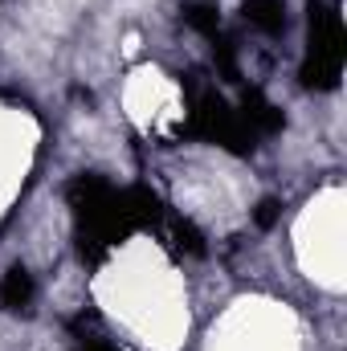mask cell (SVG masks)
<instances>
[{
	"instance_id": "cell-6",
	"label": "cell",
	"mask_w": 347,
	"mask_h": 351,
	"mask_svg": "<svg viewBox=\"0 0 347 351\" xmlns=\"http://www.w3.org/2000/svg\"><path fill=\"white\" fill-rule=\"evenodd\" d=\"M156 229H160V233L168 237V245H172L176 254H188V258H200V254H204V237L196 233V225H188L184 217H172L168 208L160 213Z\"/></svg>"
},
{
	"instance_id": "cell-10",
	"label": "cell",
	"mask_w": 347,
	"mask_h": 351,
	"mask_svg": "<svg viewBox=\"0 0 347 351\" xmlns=\"http://www.w3.org/2000/svg\"><path fill=\"white\" fill-rule=\"evenodd\" d=\"M278 208H282V204H278L274 196H265V200H261V204H258V213H254V221H258L261 229H270V225L278 221Z\"/></svg>"
},
{
	"instance_id": "cell-11",
	"label": "cell",
	"mask_w": 347,
	"mask_h": 351,
	"mask_svg": "<svg viewBox=\"0 0 347 351\" xmlns=\"http://www.w3.org/2000/svg\"><path fill=\"white\" fill-rule=\"evenodd\" d=\"M78 351H119V348H110V343H102V339H86Z\"/></svg>"
},
{
	"instance_id": "cell-2",
	"label": "cell",
	"mask_w": 347,
	"mask_h": 351,
	"mask_svg": "<svg viewBox=\"0 0 347 351\" xmlns=\"http://www.w3.org/2000/svg\"><path fill=\"white\" fill-rule=\"evenodd\" d=\"M184 90H188V119H184V135H196V139H208V143H221L225 152L233 156H246L258 147L254 131L237 119V110L217 94L213 86H200L196 74H184Z\"/></svg>"
},
{
	"instance_id": "cell-9",
	"label": "cell",
	"mask_w": 347,
	"mask_h": 351,
	"mask_svg": "<svg viewBox=\"0 0 347 351\" xmlns=\"http://www.w3.org/2000/svg\"><path fill=\"white\" fill-rule=\"evenodd\" d=\"M213 41V58H217V66H221V74H225V82H241V74H237V58H233V41L229 37H208Z\"/></svg>"
},
{
	"instance_id": "cell-7",
	"label": "cell",
	"mask_w": 347,
	"mask_h": 351,
	"mask_svg": "<svg viewBox=\"0 0 347 351\" xmlns=\"http://www.w3.org/2000/svg\"><path fill=\"white\" fill-rule=\"evenodd\" d=\"M241 12L261 33H282L286 29V0H246Z\"/></svg>"
},
{
	"instance_id": "cell-8",
	"label": "cell",
	"mask_w": 347,
	"mask_h": 351,
	"mask_svg": "<svg viewBox=\"0 0 347 351\" xmlns=\"http://www.w3.org/2000/svg\"><path fill=\"white\" fill-rule=\"evenodd\" d=\"M180 12H184V21H188L196 33H204V37H217L221 21H217V8H213V4H204V0H188Z\"/></svg>"
},
{
	"instance_id": "cell-5",
	"label": "cell",
	"mask_w": 347,
	"mask_h": 351,
	"mask_svg": "<svg viewBox=\"0 0 347 351\" xmlns=\"http://www.w3.org/2000/svg\"><path fill=\"white\" fill-rule=\"evenodd\" d=\"M33 298H37V282H33V274H29L25 265H12V269L0 278V306H4L8 315H21V311L33 306Z\"/></svg>"
},
{
	"instance_id": "cell-4",
	"label": "cell",
	"mask_w": 347,
	"mask_h": 351,
	"mask_svg": "<svg viewBox=\"0 0 347 351\" xmlns=\"http://www.w3.org/2000/svg\"><path fill=\"white\" fill-rule=\"evenodd\" d=\"M237 119L254 131V139H265V135H274V131H282V110L261 94V90H246V98H241V110H237Z\"/></svg>"
},
{
	"instance_id": "cell-3",
	"label": "cell",
	"mask_w": 347,
	"mask_h": 351,
	"mask_svg": "<svg viewBox=\"0 0 347 351\" xmlns=\"http://www.w3.org/2000/svg\"><path fill=\"white\" fill-rule=\"evenodd\" d=\"M311 45H307V62L298 70L307 90H335L344 78V16L331 0H311Z\"/></svg>"
},
{
	"instance_id": "cell-1",
	"label": "cell",
	"mask_w": 347,
	"mask_h": 351,
	"mask_svg": "<svg viewBox=\"0 0 347 351\" xmlns=\"http://www.w3.org/2000/svg\"><path fill=\"white\" fill-rule=\"evenodd\" d=\"M66 196L78 217V250L86 262H102L131 229H139L131 208V188H115L98 176H78L66 188Z\"/></svg>"
}]
</instances>
